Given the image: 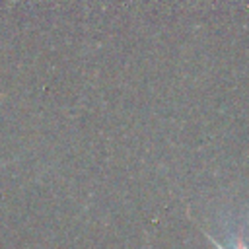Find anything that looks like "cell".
Wrapping results in <instances>:
<instances>
[{
	"mask_svg": "<svg viewBox=\"0 0 249 249\" xmlns=\"http://www.w3.org/2000/svg\"><path fill=\"white\" fill-rule=\"evenodd\" d=\"M208 237H210V235H208ZM210 239H212V237H210ZM212 243H214V245H216V249H224V247H222V245H218V241H214V239H212ZM241 249H243V247H241Z\"/></svg>",
	"mask_w": 249,
	"mask_h": 249,
	"instance_id": "cell-1",
	"label": "cell"
}]
</instances>
